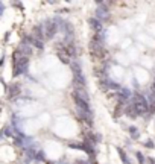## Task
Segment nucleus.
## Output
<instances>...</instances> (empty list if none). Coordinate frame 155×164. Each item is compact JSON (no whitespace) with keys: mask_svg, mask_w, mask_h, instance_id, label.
<instances>
[{"mask_svg":"<svg viewBox=\"0 0 155 164\" xmlns=\"http://www.w3.org/2000/svg\"><path fill=\"white\" fill-rule=\"evenodd\" d=\"M56 32H58V24L55 23V20H47L44 23V35H46V38H49V40L53 38Z\"/></svg>","mask_w":155,"mask_h":164,"instance_id":"4","label":"nucleus"},{"mask_svg":"<svg viewBox=\"0 0 155 164\" xmlns=\"http://www.w3.org/2000/svg\"><path fill=\"white\" fill-rule=\"evenodd\" d=\"M85 138H87V143H90V144H96L97 140H100V137L94 135L93 132H85Z\"/></svg>","mask_w":155,"mask_h":164,"instance_id":"14","label":"nucleus"},{"mask_svg":"<svg viewBox=\"0 0 155 164\" xmlns=\"http://www.w3.org/2000/svg\"><path fill=\"white\" fill-rule=\"evenodd\" d=\"M20 93H21V85L20 84H11V87L8 88V96H9V99H15L17 96H20Z\"/></svg>","mask_w":155,"mask_h":164,"instance_id":"8","label":"nucleus"},{"mask_svg":"<svg viewBox=\"0 0 155 164\" xmlns=\"http://www.w3.org/2000/svg\"><path fill=\"white\" fill-rule=\"evenodd\" d=\"M154 88H155V81H154Z\"/></svg>","mask_w":155,"mask_h":164,"instance_id":"26","label":"nucleus"},{"mask_svg":"<svg viewBox=\"0 0 155 164\" xmlns=\"http://www.w3.org/2000/svg\"><path fill=\"white\" fill-rule=\"evenodd\" d=\"M129 134H131V137L135 138V140L140 137V132H138V129H137L135 126H131V128H129Z\"/></svg>","mask_w":155,"mask_h":164,"instance_id":"20","label":"nucleus"},{"mask_svg":"<svg viewBox=\"0 0 155 164\" xmlns=\"http://www.w3.org/2000/svg\"><path fill=\"white\" fill-rule=\"evenodd\" d=\"M70 67H72V72H73V76H81V75H82V67H81V64L78 62L76 59H73V61H72V64H70Z\"/></svg>","mask_w":155,"mask_h":164,"instance_id":"10","label":"nucleus"},{"mask_svg":"<svg viewBox=\"0 0 155 164\" xmlns=\"http://www.w3.org/2000/svg\"><path fill=\"white\" fill-rule=\"evenodd\" d=\"M76 164H90V163H87V161H84V160H78Z\"/></svg>","mask_w":155,"mask_h":164,"instance_id":"25","label":"nucleus"},{"mask_svg":"<svg viewBox=\"0 0 155 164\" xmlns=\"http://www.w3.org/2000/svg\"><path fill=\"white\" fill-rule=\"evenodd\" d=\"M90 26H91V29L96 32V34H100L102 32V21L99 20V18H90Z\"/></svg>","mask_w":155,"mask_h":164,"instance_id":"9","label":"nucleus"},{"mask_svg":"<svg viewBox=\"0 0 155 164\" xmlns=\"http://www.w3.org/2000/svg\"><path fill=\"white\" fill-rule=\"evenodd\" d=\"M73 99H75V103H76V108L81 110V111H85V113H91V108H90V103L81 97H78L73 94Z\"/></svg>","mask_w":155,"mask_h":164,"instance_id":"7","label":"nucleus"},{"mask_svg":"<svg viewBox=\"0 0 155 164\" xmlns=\"http://www.w3.org/2000/svg\"><path fill=\"white\" fill-rule=\"evenodd\" d=\"M67 52L70 53V56L76 58V47H75L73 43H69V44H67Z\"/></svg>","mask_w":155,"mask_h":164,"instance_id":"19","label":"nucleus"},{"mask_svg":"<svg viewBox=\"0 0 155 164\" xmlns=\"http://www.w3.org/2000/svg\"><path fill=\"white\" fill-rule=\"evenodd\" d=\"M12 59H14V73H12L14 76H20L28 72V64H29L28 56H23L20 50H15Z\"/></svg>","mask_w":155,"mask_h":164,"instance_id":"1","label":"nucleus"},{"mask_svg":"<svg viewBox=\"0 0 155 164\" xmlns=\"http://www.w3.org/2000/svg\"><path fill=\"white\" fill-rule=\"evenodd\" d=\"M35 160H38V161H44V154H43V152H37Z\"/></svg>","mask_w":155,"mask_h":164,"instance_id":"23","label":"nucleus"},{"mask_svg":"<svg viewBox=\"0 0 155 164\" xmlns=\"http://www.w3.org/2000/svg\"><path fill=\"white\" fill-rule=\"evenodd\" d=\"M145 146L149 147V149H154V141H152V140H148V141L145 143Z\"/></svg>","mask_w":155,"mask_h":164,"instance_id":"24","label":"nucleus"},{"mask_svg":"<svg viewBox=\"0 0 155 164\" xmlns=\"http://www.w3.org/2000/svg\"><path fill=\"white\" fill-rule=\"evenodd\" d=\"M20 52H21V55L23 56H31V53H32V49H31V44H21L20 46V49H18Z\"/></svg>","mask_w":155,"mask_h":164,"instance_id":"12","label":"nucleus"},{"mask_svg":"<svg viewBox=\"0 0 155 164\" xmlns=\"http://www.w3.org/2000/svg\"><path fill=\"white\" fill-rule=\"evenodd\" d=\"M43 28L44 26H37L35 29H34V38H37V40H41L43 41Z\"/></svg>","mask_w":155,"mask_h":164,"instance_id":"17","label":"nucleus"},{"mask_svg":"<svg viewBox=\"0 0 155 164\" xmlns=\"http://www.w3.org/2000/svg\"><path fill=\"white\" fill-rule=\"evenodd\" d=\"M102 85H107V88H111V90H117L120 91V85L117 84L116 81H111V79H107V81H102Z\"/></svg>","mask_w":155,"mask_h":164,"instance_id":"11","label":"nucleus"},{"mask_svg":"<svg viewBox=\"0 0 155 164\" xmlns=\"http://www.w3.org/2000/svg\"><path fill=\"white\" fill-rule=\"evenodd\" d=\"M96 5H97L96 18H99L100 21H102V20H107V18L110 17V11H108L107 3H104V2H96Z\"/></svg>","mask_w":155,"mask_h":164,"instance_id":"5","label":"nucleus"},{"mask_svg":"<svg viewBox=\"0 0 155 164\" xmlns=\"http://www.w3.org/2000/svg\"><path fill=\"white\" fill-rule=\"evenodd\" d=\"M90 53H91L93 58H96V59H102L104 55H105L104 43H100V41H97V40L93 38V40L90 41Z\"/></svg>","mask_w":155,"mask_h":164,"instance_id":"3","label":"nucleus"},{"mask_svg":"<svg viewBox=\"0 0 155 164\" xmlns=\"http://www.w3.org/2000/svg\"><path fill=\"white\" fill-rule=\"evenodd\" d=\"M56 47H58V52H56V53H58V58H59L64 64H72V61H70L72 56H70V53L67 52V47H66L64 44H61V43H59Z\"/></svg>","mask_w":155,"mask_h":164,"instance_id":"6","label":"nucleus"},{"mask_svg":"<svg viewBox=\"0 0 155 164\" xmlns=\"http://www.w3.org/2000/svg\"><path fill=\"white\" fill-rule=\"evenodd\" d=\"M32 46H34V47H37V49H43V41H41V40H37V38H34Z\"/></svg>","mask_w":155,"mask_h":164,"instance_id":"21","label":"nucleus"},{"mask_svg":"<svg viewBox=\"0 0 155 164\" xmlns=\"http://www.w3.org/2000/svg\"><path fill=\"white\" fill-rule=\"evenodd\" d=\"M132 105H134V108L137 110L138 116H140V114H146V113H149V108H151V105H149V100H148L145 96L138 94V93H137V94H134Z\"/></svg>","mask_w":155,"mask_h":164,"instance_id":"2","label":"nucleus"},{"mask_svg":"<svg viewBox=\"0 0 155 164\" xmlns=\"http://www.w3.org/2000/svg\"><path fill=\"white\" fill-rule=\"evenodd\" d=\"M131 96H132V94H131V91H129L128 88H122V90L119 91V97H120V100H122V102L128 100Z\"/></svg>","mask_w":155,"mask_h":164,"instance_id":"13","label":"nucleus"},{"mask_svg":"<svg viewBox=\"0 0 155 164\" xmlns=\"http://www.w3.org/2000/svg\"><path fill=\"white\" fill-rule=\"evenodd\" d=\"M137 160H138V164H145V158H143L142 152H137Z\"/></svg>","mask_w":155,"mask_h":164,"instance_id":"22","label":"nucleus"},{"mask_svg":"<svg viewBox=\"0 0 155 164\" xmlns=\"http://www.w3.org/2000/svg\"><path fill=\"white\" fill-rule=\"evenodd\" d=\"M117 152H119V155H120V160L123 161V164H131L129 158H128V155L125 154V151H122L120 147H117Z\"/></svg>","mask_w":155,"mask_h":164,"instance_id":"18","label":"nucleus"},{"mask_svg":"<svg viewBox=\"0 0 155 164\" xmlns=\"http://www.w3.org/2000/svg\"><path fill=\"white\" fill-rule=\"evenodd\" d=\"M75 96H78V97H81V99H84V100H87L88 102V93L85 91V90H75V93H73Z\"/></svg>","mask_w":155,"mask_h":164,"instance_id":"16","label":"nucleus"},{"mask_svg":"<svg viewBox=\"0 0 155 164\" xmlns=\"http://www.w3.org/2000/svg\"><path fill=\"white\" fill-rule=\"evenodd\" d=\"M125 113H126L131 119H134V117H137V116H138V113H137V110L134 108V105H129L128 108H125Z\"/></svg>","mask_w":155,"mask_h":164,"instance_id":"15","label":"nucleus"}]
</instances>
